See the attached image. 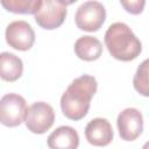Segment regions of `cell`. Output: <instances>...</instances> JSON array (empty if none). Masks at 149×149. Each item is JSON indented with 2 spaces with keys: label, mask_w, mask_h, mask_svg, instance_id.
I'll return each instance as SVG.
<instances>
[{
  "label": "cell",
  "mask_w": 149,
  "mask_h": 149,
  "mask_svg": "<svg viewBox=\"0 0 149 149\" xmlns=\"http://www.w3.org/2000/svg\"><path fill=\"white\" fill-rule=\"evenodd\" d=\"M143 148H149V142H148V143H146V144L143 146Z\"/></svg>",
  "instance_id": "17"
},
{
  "label": "cell",
  "mask_w": 149,
  "mask_h": 149,
  "mask_svg": "<svg viewBox=\"0 0 149 149\" xmlns=\"http://www.w3.org/2000/svg\"><path fill=\"white\" fill-rule=\"evenodd\" d=\"M133 86L141 95L149 97V58L139 65L133 78Z\"/></svg>",
  "instance_id": "14"
},
{
  "label": "cell",
  "mask_w": 149,
  "mask_h": 149,
  "mask_svg": "<svg viewBox=\"0 0 149 149\" xmlns=\"http://www.w3.org/2000/svg\"><path fill=\"white\" fill-rule=\"evenodd\" d=\"M23 72V63L16 55L3 51L0 55V76L6 81L17 80Z\"/></svg>",
  "instance_id": "12"
},
{
  "label": "cell",
  "mask_w": 149,
  "mask_h": 149,
  "mask_svg": "<svg viewBox=\"0 0 149 149\" xmlns=\"http://www.w3.org/2000/svg\"><path fill=\"white\" fill-rule=\"evenodd\" d=\"M66 17V6L58 0H43L40 10L35 14L36 23L47 30L61 27Z\"/></svg>",
  "instance_id": "6"
},
{
  "label": "cell",
  "mask_w": 149,
  "mask_h": 149,
  "mask_svg": "<svg viewBox=\"0 0 149 149\" xmlns=\"http://www.w3.org/2000/svg\"><path fill=\"white\" fill-rule=\"evenodd\" d=\"M120 3L127 13L137 15L143 12L146 0H120Z\"/></svg>",
  "instance_id": "15"
},
{
  "label": "cell",
  "mask_w": 149,
  "mask_h": 149,
  "mask_svg": "<svg viewBox=\"0 0 149 149\" xmlns=\"http://www.w3.org/2000/svg\"><path fill=\"white\" fill-rule=\"evenodd\" d=\"M98 88L97 79L90 74L76 78L61 97V109L63 114L73 121L81 120L88 112L91 99Z\"/></svg>",
  "instance_id": "1"
},
{
  "label": "cell",
  "mask_w": 149,
  "mask_h": 149,
  "mask_svg": "<svg viewBox=\"0 0 149 149\" xmlns=\"http://www.w3.org/2000/svg\"><path fill=\"white\" fill-rule=\"evenodd\" d=\"M43 0H1L2 7L15 14H36Z\"/></svg>",
  "instance_id": "13"
},
{
  "label": "cell",
  "mask_w": 149,
  "mask_h": 149,
  "mask_svg": "<svg viewBox=\"0 0 149 149\" xmlns=\"http://www.w3.org/2000/svg\"><path fill=\"white\" fill-rule=\"evenodd\" d=\"M6 42L15 50L27 51L35 42V33L31 26L22 20L10 22L6 28Z\"/></svg>",
  "instance_id": "7"
},
{
  "label": "cell",
  "mask_w": 149,
  "mask_h": 149,
  "mask_svg": "<svg viewBox=\"0 0 149 149\" xmlns=\"http://www.w3.org/2000/svg\"><path fill=\"white\" fill-rule=\"evenodd\" d=\"M106 20V9L102 3L90 0L80 5L76 12V26L84 31H97L101 28Z\"/></svg>",
  "instance_id": "3"
},
{
  "label": "cell",
  "mask_w": 149,
  "mask_h": 149,
  "mask_svg": "<svg viewBox=\"0 0 149 149\" xmlns=\"http://www.w3.org/2000/svg\"><path fill=\"white\" fill-rule=\"evenodd\" d=\"M73 49H74L76 56L83 61H86V62L95 61L102 54L101 42L97 37H93L90 35L79 37L74 42Z\"/></svg>",
  "instance_id": "11"
},
{
  "label": "cell",
  "mask_w": 149,
  "mask_h": 149,
  "mask_svg": "<svg viewBox=\"0 0 149 149\" xmlns=\"http://www.w3.org/2000/svg\"><path fill=\"white\" fill-rule=\"evenodd\" d=\"M116 125L120 137L125 141L136 140L143 130V116L137 108H126L118 115Z\"/></svg>",
  "instance_id": "8"
},
{
  "label": "cell",
  "mask_w": 149,
  "mask_h": 149,
  "mask_svg": "<svg viewBox=\"0 0 149 149\" xmlns=\"http://www.w3.org/2000/svg\"><path fill=\"white\" fill-rule=\"evenodd\" d=\"M105 45L112 57L122 62L137 58L142 51L140 40L123 22H114L107 28L105 33Z\"/></svg>",
  "instance_id": "2"
},
{
  "label": "cell",
  "mask_w": 149,
  "mask_h": 149,
  "mask_svg": "<svg viewBox=\"0 0 149 149\" xmlns=\"http://www.w3.org/2000/svg\"><path fill=\"white\" fill-rule=\"evenodd\" d=\"M54 121V108L44 101H36L27 108L24 123L28 130L34 134H44L52 127Z\"/></svg>",
  "instance_id": "4"
},
{
  "label": "cell",
  "mask_w": 149,
  "mask_h": 149,
  "mask_svg": "<svg viewBox=\"0 0 149 149\" xmlns=\"http://www.w3.org/2000/svg\"><path fill=\"white\" fill-rule=\"evenodd\" d=\"M27 104L23 97L16 93L5 94L0 100V121L6 127H16L24 121Z\"/></svg>",
  "instance_id": "5"
},
{
  "label": "cell",
  "mask_w": 149,
  "mask_h": 149,
  "mask_svg": "<svg viewBox=\"0 0 149 149\" xmlns=\"http://www.w3.org/2000/svg\"><path fill=\"white\" fill-rule=\"evenodd\" d=\"M59 2H62L63 5H65V6H68V5H71V3H73V2H76L77 0H58Z\"/></svg>",
  "instance_id": "16"
},
{
  "label": "cell",
  "mask_w": 149,
  "mask_h": 149,
  "mask_svg": "<svg viewBox=\"0 0 149 149\" xmlns=\"http://www.w3.org/2000/svg\"><path fill=\"white\" fill-rule=\"evenodd\" d=\"M113 128L107 119H92L85 127V137L92 146L105 147L113 140Z\"/></svg>",
  "instance_id": "9"
},
{
  "label": "cell",
  "mask_w": 149,
  "mask_h": 149,
  "mask_svg": "<svg viewBox=\"0 0 149 149\" xmlns=\"http://www.w3.org/2000/svg\"><path fill=\"white\" fill-rule=\"evenodd\" d=\"M47 143L52 149H76L79 146V135L72 127L61 126L49 135Z\"/></svg>",
  "instance_id": "10"
}]
</instances>
